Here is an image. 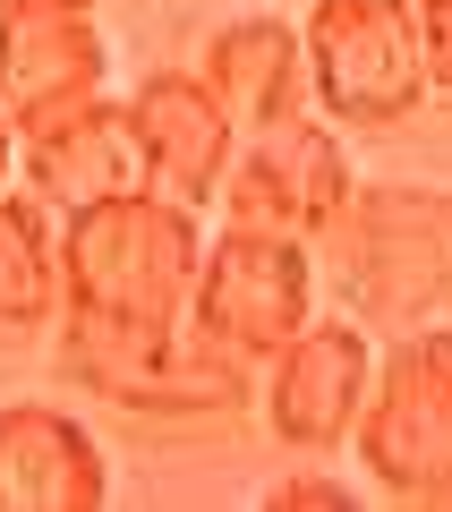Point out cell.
<instances>
[{
  "label": "cell",
  "instance_id": "cell-1",
  "mask_svg": "<svg viewBox=\"0 0 452 512\" xmlns=\"http://www.w3.org/2000/svg\"><path fill=\"white\" fill-rule=\"evenodd\" d=\"M60 256H69V308L120 316V325H171L197 299L205 222L188 197L120 188L103 205L60 214Z\"/></svg>",
  "mask_w": 452,
  "mask_h": 512
},
{
  "label": "cell",
  "instance_id": "cell-2",
  "mask_svg": "<svg viewBox=\"0 0 452 512\" xmlns=\"http://www.w3.org/2000/svg\"><path fill=\"white\" fill-rule=\"evenodd\" d=\"M60 376L103 393L128 419H163V427H205L231 419L248 402V359L222 350L197 316L171 325H120V316H60Z\"/></svg>",
  "mask_w": 452,
  "mask_h": 512
},
{
  "label": "cell",
  "instance_id": "cell-3",
  "mask_svg": "<svg viewBox=\"0 0 452 512\" xmlns=\"http://www.w3.org/2000/svg\"><path fill=\"white\" fill-rule=\"evenodd\" d=\"M316 256L333 265V291L376 333H410L452 299V188L427 180H359Z\"/></svg>",
  "mask_w": 452,
  "mask_h": 512
},
{
  "label": "cell",
  "instance_id": "cell-4",
  "mask_svg": "<svg viewBox=\"0 0 452 512\" xmlns=\"http://www.w3.org/2000/svg\"><path fill=\"white\" fill-rule=\"evenodd\" d=\"M359 453L367 487L401 504H444L452 495V325H410L376 350V393L359 410Z\"/></svg>",
  "mask_w": 452,
  "mask_h": 512
},
{
  "label": "cell",
  "instance_id": "cell-5",
  "mask_svg": "<svg viewBox=\"0 0 452 512\" xmlns=\"http://www.w3.org/2000/svg\"><path fill=\"white\" fill-rule=\"evenodd\" d=\"M308 94L342 128H401L435 94L418 0H308Z\"/></svg>",
  "mask_w": 452,
  "mask_h": 512
},
{
  "label": "cell",
  "instance_id": "cell-6",
  "mask_svg": "<svg viewBox=\"0 0 452 512\" xmlns=\"http://www.w3.org/2000/svg\"><path fill=\"white\" fill-rule=\"evenodd\" d=\"M205 333L239 359H273L290 333L316 325V248L308 239H282V231H248V222H222L205 239V265H197V299H188Z\"/></svg>",
  "mask_w": 452,
  "mask_h": 512
},
{
  "label": "cell",
  "instance_id": "cell-7",
  "mask_svg": "<svg viewBox=\"0 0 452 512\" xmlns=\"http://www.w3.org/2000/svg\"><path fill=\"white\" fill-rule=\"evenodd\" d=\"M359 197V171H350L342 120L325 111H290L273 128L239 137V163L222 180V222H248V231H282V239H325L342 222V205Z\"/></svg>",
  "mask_w": 452,
  "mask_h": 512
},
{
  "label": "cell",
  "instance_id": "cell-8",
  "mask_svg": "<svg viewBox=\"0 0 452 512\" xmlns=\"http://www.w3.org/2000/svg\"><path fill=\"white\" fill-rule=\"evenodd\" d=\"M367 393H376V333H367L359 316H316L308 333H290L265 359V384H256L273 444L299 453V461L342 453V444L359 436Z\"/></svg>",
  "mask_w": 452,
  "mask_h": 512
},
{
  "label": "cell",
  "instance_id": "cell-9",
  "mask_svg": "<svg viewBox=\"0 0 452 512\" xmlns=\"http://www.w3.org/2000/svg\"><path fill=\"white\" fill-rule=\"evenodd\" d=\"M111 94L103 9H0V103L18 137L52 128L60 111Z\"/></svg>",
  "mask_w": 452,
  "mask_h": 512
},
{
  "label": "cell",
  "instance_id": "cell-10",
  "mask_svg": "<svg viewBox=\"0 0 452 512\" xmlns=\"http://www.w3.org/2000/svg\"><path fill=\"white\" fill-rule=\"evenodd\" d=\"M128 120H137L145 188L188 205H222V180L239 163V120L222 111V94L197 69H154L128 86Z\"/></svg>",
  "mask_w": 452,
  "mask_h": 512
},
{
  "label": "cell",
  "instance_id": "cell-11",
  "mask_svg": "<svg viewBox=\"0 0 452 512\" xmlns=\"http://www.w3.org/2000/svg\"><path fill=\"white\" fill-rule=\"evenodd\" d=\"M111 453L77 410L9 402L0 410V512H103Z\"/></svg>",
  "mask_w": 452,
  "mask_h": 512
},
{
  "label": "cell",
  "instance_id": "cell-12",
  "mask_svg": "<svg viewBox=\"0 0 452 512\" xmlns=\"http://www.w3.org/2000/svg\"><path fill=\"white\" fill-rule=\"evenodd\" d=\"M197 77L222 94V111L248 128H273L290 111H308V26L282 18V9H231V18L205 26L197 43Z\"/></svg>",
  "mask_w": 452,
  "mask_h": 512
},
{
  "label": "cell",
  "instance_id": "cell-13",
  "mask_svg": "<svg viewBox=\"0 0 452 512\" xmlns=\"http://www.w3.org/2000/svg\"><path fill=\"white\" fill-rule=\"evenodd\" d=\"M18 163H26V188L52 197L60 214L77 205H103L120 188H145V154H137V120H128V94H94V103L60 111L52 128L18 137Z\"/></svg>",
  "mask_w": 452,
  "mask_h": 512
},
{
  "label": "cell",
  "instance_id": "cell-14",
  "mask_svg": "<svg viewBox=\"0 0 452 512\" xmlns=\"http://www.w3.org/2000/svg\"><path fill=\"white\" fill-rule=\"evenodd\" d=\"M60 316H69L60 205L35 188H0V325H60Z\"/></svg>",
  "mask_w": 452,
  "mask_h": 512
},
{
  "label": "cell",
  "instance_id": "cell-15",
  "mask_svg": "<svg viewBox=\"0 0 452 512\" xmlns=\"http://www.w3.org/2000/svg\"><path fill=\"white\" fill-rule=\"evenodd\" d=\"M350 504H359V487L333 470H290L265 487V512H350Z\"/></svg>",
  "mask_w": 452,
  "mask_h": 512
},
{
  "label": "cell",
  "instance_id": "cell-16",
  "mask_svg": "<svg viewBox=\"0 0 452 512\" xmlns=\"http://www.w3.org/2000/svg\"><path fill=\"white\" fill-rule=\"evenodd\" d=\"M418 43H427V86L452 94V0H418Z\"/></svg>",
  "mask_w": 452,
  "mask_h": 512
},
{
  "label": "cell",
  "instance_id": "cell-17",
  "mask_svg": "<svg viewBox=\"0 0 452 512\" xmlns=\"http://www.w3.org/2000/svg\"><path fill=\"white\" fill-rule=\"evenodd\" d=\"M9 163H18V120H9V103H0V188H9Z\"/></svg>",
  "mask_w": 452,
  "mask_h": 512
},
{
  "label": "cell",
  "instance_id": "cell-18",
  "mask_svg": "<svg viewBox=\"0 0 452 512\" xmlns=\"http://www.w3.org/2000/svg\"><path fill=\"white\" fill-rule=\"evenodd\" d=\"M0 9H103V0H0Z\"/></svg>",
  "mask_w": 452,
  "mask_h": 512
}]
</instances>
